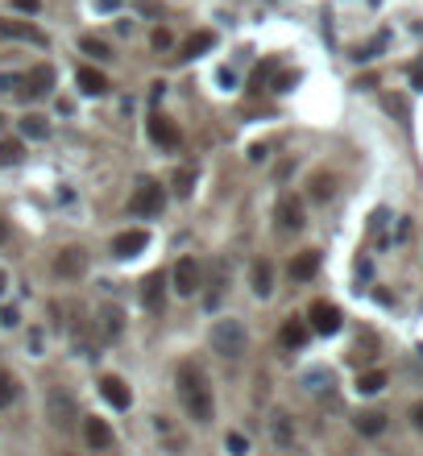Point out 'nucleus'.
I'll use <instances>...</instances> for the list:
<instances>
[{
  "label": "nucleus",
  "instance_id": "nucleus-14",
  "mask_svg": "<svg viewBox=\"0 0 423 456\" xmlns=\"http://www.w3.org/2000/svg\"><path fill=\"white\" fill-rule=\"evenodd\" d=\"M75 83H79V91L83 95H108V75L104 71H95V67H79V75H75Z\"/></svg>",
  "mask_w": 423,
  "mask_h": 456
},
{
  "label": "nucleus",
  "instance_id": "nucleus-10",
  "mask_svg": "<svg viewBox=\"0 0 423 456\" xmlns=\"http://www.w3.org/2000/svg\"><path fill=\"white\" fill-rule=\"evenodd\" d=\"M100 394H104V403L112 410H129V403H133V394H129V386L116 377V373H108V377H100Z\"/></svg>",
  "mask_w": 423,
  "mask_h": 456
},
{
  "label": "nucleus",
  "instance_id": "nucleus-27",
  "mask_svg": "<svg viewBox=\"0 0 423 456\" xmlns=\"http://www.w3.org/2000/svg\"><path fill=\"white\" fill-rule=\"evenodd\" d=\"M21 154H25V145H21V141H13V137H4V141H0V166H17V162H21Z\"/></svg>",
  "mask_w": 423,
  "mask_h": 456
},
{
  "label": "nucleus",
  "instance_id": "nucleus-18",
  "mask_svg": "<svg viewBox=\"0 0 423 456\" xmlns=\"http://www.w3.org/2000/svg\"><path fill=\"white\" fill-rule=\"evenodd\" d=\"M316 270H320V253H316V249H307V253H299V257L290 262V278H295V282L316 278Z\"/></svg>",
  "mask_w": 423,
  "mask_h": 456
},
{
  "label": "nucleus",
  "instance_id": "nucleus-21",
  "mask_svg": "<svg viewBox=\"0 0 423 456\" xmlns=\"http://www.w3.org/2000/svg\"><path fill=\"white\" fill-rule=\"evenodd\" d=\"M353 427H357L361 436H382V431H386V415H382V410H361V415L353 419Z\"/></svg>",
  "mask_w": 423,
  "mask_h": 456
},
{
  "label": "nucleus",
  "instance_id": "nucleus-16",
  "mask_svg": "<svg viewBox=\"0 0 423 456\" xmlns=\"http://www.w3.org/2000/svg\"><path fill=\"white\" fill-rule=\"evenodd\" d=\"M307 336H311V328H307L303 319H286V323H282V332H278L282 349H303V344H307Z\"/></svg>",
  "mask_w": 423,
  "mask_h": 456
},
{
  "label": "nucleus",
  "instance_id": "nucleus-28",
  "mask_svg": "<svg viewBox=\"0 0 423 456\" xmlns=\"http://www.w3.org/2000/svg\"><path fill=\"white\" fill-rule=\"evenodd\" d=\"M274 440H278V444H290V440H295V427H290V415H274Z\"/></svg>",
  "mask_w": 423,
  "mask_h": 456
},
{
  "label": "nucleus",
  "instance_id": "nucleus-2",
  "mask_svg": "<svg viewBox=\"0 0 423 456\" xmlns=\"http://www.w3.org/2000/svg\"><path fill=\"white\" fill-rule=\"evenodd\" d=\"M208 344H212V353H216V357H224V361H241V357H245V349H249V332H245V323H241V319L224 316V319H216V323H212Z\"/></svg>",
  "mask_w": 423,
  "mask_h": 456
},
{
  "label": "nucleus",
  "instance_id": "nucleus-38",
  "mask_svg": "<svg viewBox=\"0 0 423 456\" xmlns=\"http://www.w3.org/2000/svg\"><path fill=\"white\" fill-rule=\"evenodd\" d=\"M411 88H419V91H423V58L415 62V67H411Z\"/></svg>",
  "mask_w": 423,
  "mask_h": 456
},
{
  "label": "nucleus",
  "instance_id": "nucleus-7",
  "mask_svg": "<svg viewBox=\"0 0 423 456\" xmlns=\"http://www.w3.org/2000/svg\"><path fill=\"white\" fill-rule=\"evenodd\" d=\"M83 270H88V253H83L79 245L58 249V257H54V274H58V278H79Z\"/></svg>",
  "mask_w": 423,
  "mask_h": 456
},
{
  "label": "nucleus",
  "instance_id": "nucleus-37",
  "mask_svg": "<svg viewBox=\"0 0 423 456\" xmlns=\"http://www.w3.org/2000/svg\"><path fill=\"white\" fill-rule=\"evenodd\" d=\"M0 88H4V91H21V75H0Z\"/></svg>",
  "mask_w": 423,
  "mask_h": 456
},
{
  "label": "nucleus",
  "instance_id": "nucleus-33",
  "mask_svg": "<svg viewBox=\"0 0 423 456\" xmlns=\"http://www.w3.org/2000/svg\"><path fill=\"white\" fill-rule=\"evenodd\" d=\"M149 42H154V50H170V46H175V34H170V29H154Z\"/></svg>",
  "mask_w": 423,
  "mask_h": 456
},
{
  "label": "nucleus",
  "instance_id": "nucleus-17",
  "mask_svg": "<svg viewBox=\"0 0 423 456\" xmlns=\"http://www.w3.org/2000/svg\"><path fill=\"white\" fill-rule=\"evenodd\" d=\"M83 440L104 452V448H112V427H108L104 419H88V423H83Z\"/></svg>",
  "mask_w": 423,
  "mask_h": 456
},
{
  "label": "nucleus",
  "instance_id": "nucleus-4",
  "mask_svg": "<svg viewBox=\"0 0 423 456\" xmlns=\"http://www.w3.org/2000/svg\"><path fill=\"white\" fill-rule=\"evenodd\" d=\"M307 328L311 332H320V336H332V332H340V311L324 303V299H316L311 307H307Z\"/></svg>",
  "mask_w": 423,
  "mask_h": 456
},
{
  "label": "nucleus",
  "instance_id": "nucleus-12",
  "mask_svg": "<svg viewBox=\"0 0 423 456\" xmlns=\"http://www.w3.org/2000/svg\"><path fill=\"white\" fill-rule=\"evenodd\" d=\"M0 34L13 38V42H34V46H46V34L29 21H0Z\"/></svg>",
  "mask_w": 423,
  "mask_h": 456
},
{
  "label": "nucleus",
  "instance_id": "nucleus-30",
  "mask_svg": "<svg viewBox=\"0 0 423 456\" xmlns=\"http://www.w3.org/2000/svg\"><path fill=\"white\" fill-rule=\"evenodd\" d=\"M79 50H83V54H92V58H100V62H104V58H112V50L100 42V38H79Z\"/></svg>",
  "mask_w": 423,
  "mask_h": 456
},
{
  "label": "nucleus",
  "instance_id": "nucleus-41",
  "mask_svg": "<svg viewBox=\"0 0 423 456\" xmlns=\"http://www.w3.org/2000/svg\"><path fill=\"white\" fill-rule=\"evenodd\" d=\"M4 241H8V224H4V220H0V245H4Z\"/></svg>",
  "mask_w": 423,
  "mask_h": 456
},
{
  "label": "nucleus",
  "instance_id": "nucleus-8",
  "mask_svg": "<svg viewBox=\"0 0 423 456\" xmlns=\"http://www.w3.org/2000/svg\"><path fill=\"white\" fill-rule=\"evenodd\" d=\"M199 286H203L199 262H195V257H179V266H175V290H179V295H195Z\"/></svg>",
  "mask_w": 423,
  "mask_h": 456
},
{
  "label": "nucleus",
  "instance_id": "nucleus-22",
  "mask_svg": "<svg viewBox=\"0 0 423 456\" xmlns=\"http://www.w3.org/2000/svg\"><path fill=\"white\" fill-rule=\"evenodd\" d=\"M270 290H274V266H270V262H257V266H253V295L266 299Z\"/></svg>",
  "mask_w": 423,
  "mask_h": 456
},
{
  "label": "nucleus",
  "instance_id": "nucleus-34",
  "mask_svg": "<svg viewBox=\"0 0 423 456\" xmlns=\"http://www.w3.org/2000/svg\"><path fill=\"white\" fill-rule=\"evenodd\" d=\"M13 8H17V13H29V17H34V13L42 8V0H13Z\"/></svg>",
  "mask_w": 423,
  "mask_h": 456
},
{
  "label": "nucleus",
  "instance_id": "nucleus-31",
  "mask_svg": "<svg viewBox=\"0 0 423 456\" xmlns=\"http://www.w3.org/2000/svg\"><path fill=\"white\" fill-rule=\"evenodd\" d=\"M224 448H229V456H245L249 452V440H245L241 431H229V436H224Z\"/></svg>",
  "mask_w": 423,
  "mask_h": 456
},
{
  "label": "nucleus",
  "instance_id": "nucleus-43",
  "mask_svg": "<svg viewBox=\"0 0 423 456\" xmlns=\"http://www.w3.org/2000/svg\"><path fill=\"white\" fill-rule=\"evenodd\" d=\"M0 129H4V116H0Z\"/></svg>",
  "mask_w": 423,
  "mask_h": 456
},
{
  "label": "nucleus",
  "instance_id": "nucleus-40",
  "mask_svg": "<svg viewBox=\"0 0 423 456\" xmlns=\"http://www.w3.org/2000/svg\"><path fill=\"white\" fill-rule=\"evenodd\" d=\"M95 8L100 13H112V8H121V0H95Z\"/></svg>",
  "mask_w": 423,
  "mask_h": 456
},
{
  "label": "nucleus",
  "instance_id": "nucleus-36",
  "mask_svg": "<svg viewBox=\"0 0 423 456\" xmlns=\"http://www.w3.org/2000/svg\"><path fill=\"white\" fill-rule=\"evenodd\" d=\"M0 323H4V328H17V323H21L17 307H4V311H0Z\"/></svg>",
  "mask_w": 423,
  "mask_h": 456
},
{
  "label": "nucleus",
  "instance_id": "nucleus-15",
  "mask_svg": "<svg viewBox=\"0 0 423 456\" xmlns=\"http://www.w3.org/2000/svg\"><path fill=\"white\" fill-rule=\"evenodd\" d=\"M278 224L286 228V232H299V228H303V203H299L295 195L278 199Z\"/></svg>",
  "mask_w": 423,
  "mask_h": 456
},
{
  "label": "nucleus",
  "instance_id": "nucleus-11",
  "mask_svg": "<svg viewBox=\"0 0 423 456\" xmlns=\"http://www.w3.org/2000/svg\"><path fill=\"white\" fill-rule=\"evenodd\" d=\"M21 88L29 91V95H50V88H54V67H29L25 75H21Z\"/></svg>",
  "mask_w": 423,
  "mask_h": 456
},
{
  "label": "nucleus",
  "instance_id": "nucleus-5",
  "mask_svg": "<svg viewBox=\"0 0 423 456\" xmlns=\"http://www.w3.org/2000/svg\"><path fill=\"white\" fill-rule=\"evenodd\" d=\"M149 141L154 145H162V149H179L183 145V133H179V125L170 121V116H149Z\"/></svg>",
  "mask_w": 423,
  "mask_h": 456
},
{
  "label": "nucleus",
  "instance_id": "nucleus-39",
  "mask_svg": "<svg viewBox=\"0 0 423 456\" xmlns=\"http://www.w3.org/2000/svg\"><path fill=\"white\" fill-rule=\"evenodd\" d=\"M411 423L423 431V403H415V407H411Z\"/></svg>",
  "mask_w": 423,
  "mask_h": 456
},
{
  "label": "nucleus",
  "instance_id": "nucleus-32",
  "mask_svg": "<svg viewBox=\"0 0 423 456\" xmlns=\"http://www.w3.org/2000/svg\"><path fill=\"white\" fill-rule=\"evenodd\" d=\"M332 195V175H316L311 179V199H328Z\"/></svg>",
  "mask_w": 423,
  "mask_h": 456
},
{
  "label": "nucleus",
  "instance_id": "nucleus-26",
  "mask_svg": "<svg viewBox=\"0 0 423 456\" xmlns=\"http://www.w3.org/2000/svg\"><path fill=\"white\" fill-rule=\"evenodd\" d=\"M170 187H175V195H179V199H187L191 187H195V166H179V170H175V179H170Z\"/></svg>",
  "mask_w": 423,
  "mask_h": 456
},
{
  "label": "nucleus",
  "instance_id": "nucleus-20",
  "mask_svg": "<svg viewBox=\"0 0 423 456\" xmlns=\"http://www.w3.org/2000/svg\"><path fill=\"white\" fill-rule=\"evenodd\" d=\"M100 328H104V336H108V340H116V336L125 332V311L108 303V307L100 311Z\"/></svg>",
  "mask_w": 423,
  "mask_h": 456
},
{
  "label": "nucleus",
  "instance_id": "nucleus-35",
  "mask_svg": "<svg viewBox=\"0 0 423 456\" xmlns=\"http://www.w3.org/2000/svg\"><path fill=\"white\" fill-rule=\"evenodd\" d=\"M295 79H299L295 71H282L278 79H274V91H290V83H295Z\"/></svg>",
  "mask_w": 423,
  "mask_h": 456
},
{
  "label": "nucleus",
  "instance_id": "nucleus-13",
  "mask_svg": "<svg viewBox=\"0 0 423 456\" xmlns=\"http://www.w3.org/2000/svg\"><path fill=\"white\" fill-rule=\"evenodd\" d=\"M166 282H162V274H149L145 282H141V307L145 311H162V303H166V290H162Z\"/></svg>",
  "mask_w": 423,
  "mask_h": 456
},
{
  "label": "nucleus",
  "instance_id": "nucleus-9",
  "mask_svg": "<svg viewBox=\"0 0 423 456\" xmlns=\"http://www.w3.org/2000/svg\"><path fill=\"white\" fill-rule=\"evenodd\" d=\"M145 245H149V232H145V228H129V232H121V236L112 241V257L129 262V257H137Z\"/></svg>",
  "mask_w": 423,
  "mask_h": 456
},
{
  "label": "nucleus",
  "instance_id": "nucleus-19",
  "mask_svg": "<svg viewBox=\"0 0 423 456\" xmlns=\"http://www.w3.org/2000/svg\"><path fill=\"white\" fill-rule=\"evenodd\" d=\"M21 137H25V141H46V137H50V121H46V116H38V112L21 116Z\"/></svg>",
  "mask_w": 423,
  "mask_h": 456
},
{
  "label": "nucleus",
  "instance_id": "nucleus-3",
  "mask_svg": "<svg viewBox=\"0 0 423 456\" xmlns=\"http://www.w3.org/2000/svg\"><path fill=\"white\" fill-rule=\"evenodd\" d=\"M162 203H166V191H162V182L137 179L133 195H129V212H133V216H158V212H162Z\"/></svg>",
  "mask_w": 423,
  "mask_h": 456
},
{
  "label": "nucleus",
  "instance_id": "nucleus-1",
  "mask_svg": "<svg viewBox=\"0 0 423 456\" xmlns=\"http://www.w3.org/2000/svg\"><path fill=\"white\" fill-rule=\"evenodd\" d=\"M179 398H183V410H187L195 423H212V415H216V398H212L208 373H203L199 365H191V361L179 365Z\"/></svg>",
  "mask_w": 423,
  "mask_h": 456
},
{
  "label": "nucleus",
  "instance_id": "nucleus-23",
  "mask_svg": "<svg viewBox=\"0 0 423 456\" xmlns=\"http://www.w3.org/2000/svg\"><path fill=\"white\" fill-rule=\"evenodd\" d=\"M17 398H21V386H17V377H13L8 369H0V410L13 407Z\"/></svg>",
  "mask_w": 423,
  "mask_h": 456
},
{
  "label": "nucleus",
  "instance_id": "nucleus-42",
  "mask_svg": "<svg viewBox=\"0 0 423 456\" xmlns=\"http://www.w3.org/2000/svg\"><path fill=\"white\" fill-rule=\"evenodd\" d=\"M4 290H8V278H4V274H0V295H4Z\"/></svg>",
  "mask_w": 423,
  "mask_h": 456
},
{
  "label": "nucleus",
  "instance_id": "nucleus-29",
  "mask_svg": "<svg viewBox=\"0 0 423 456\" xmlns=\"http://www.w3.org/2000/svg\"><path fill=\"white\" fill-rule=\"evenodd\" d=\"M212 46H216V34H208V29H203V34H195V38L187 42V58L203 54V50H212Z\"/></svg>",
  "mask_w": 423,
  "mask_h": 456
},
{
  "label": "nucleus",
  "instance_id": "nucleus-6",
  "mask_svg": "<svg viewBox=\"0 0 423 456\" xmlns=\"http://www.w3.org/2000/svg\"><path fill=\"white\" fill-rule=\"evenodd\" d=\"M46 407H50V423H54V427H71V423H75V398H71L67 390L50 386Z\"/></svg>",
  "mask_w": 423,
  "mask_h": 456
},
{
  "label": "nucleus",
  "instance_id": "nucleus-25",
  "mask_svg": "<svg viewBox=\"0 0 423 456\" xmlns=\"http://www.w3.org/2000/svg\"><path fill=\"white\" fill-rule=\"evenodd\" d=\"M220 290H224V262H216V266H212V282H208L203 303H208V307H216V303H220Z\"/></svg>",
  "mask_w": 423,
  "mask_h": 456
},
{
  "label": "nucleus",
  "instance_id": "nucleus-24",
  "mask_svg": "<svg viewBox=\"0 0 423 456\" xmlns=\"http://www.w3.org/2000/svg\"><path fill=\"white\" fill-rule=\"evenodd\" d=\"M357 390H361V394H382V390H386V373H382V369H365V373L357 377Z\"/></svg>",
  "mask_w": 423,
  "mask_h": 456
}]
</instances>
